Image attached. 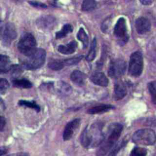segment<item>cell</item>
Segmentation results:
<instances>
[{"instance_id":"obj_37","label":"cell","mask_w":156,"mask_h":156,"mask_svg":"<svg viewBox=\"0 0 156 156\" xmlns=\"http://www.w3.org/2000/svg\"><path fill=\"white\" fill-rule=\"evenodd\" d=\"M154 0H140V1L144 5H149L151 4Z\"/></svg>"},{"instance_id":"obj_14","label":"cell","mask_w":156,"mask_h":156,"mask_svg":"<svg viewBox=\"0 0 156 156\" xmlns=\"http://www.w3.org/2000/svg\"><path fill=\"white\" fill-rule=\"evenodd\" d=\"M127 94V88L122 82H118L115 84L113 97L116 101L122 99Z\"/></svg>"},{"instance_id":"obj_19","label":"cell","mask_w":156,"mask_h":156,"mask_svg":"<svg viewBox=\"0 0 156 156\" xmlns=\"http://www.w3.org/2000/svg\"><path fill=\"white\" fill-rule=\"evenodd\" d=\"M13 86L21 88H30L32 87V83L26 79H15L12 80Z\"/></svg>"},{"instance_id":"obj_17","label":"cell","mask_w":156,"mask_h":156,"mask_svg":"<svg viewBox=\"0 0 156 156\" xmlns=\"http://www.w3.org/2000/svg\"><path fill=\"white\" fill-rule=\"evenodd\" d=\"M77 48V43L72 41L66 45H60L58 46V51L63 54H71L73 53Z\"/></svg>"},{"instance_id":"obj_33","label":"cell","mask_w":156,"mask_h":156,"mask_svg":"<svg viewBox=\"0 0 156 156\" xmlns=\"http://www.w3.org/2000/svg\"><path fill=\"white\" fill-rule=\"evenodd\" d=\"M29 2L32 5L35 6V7H42V8H46V5L44 4H43V3L40 2H38V1H29Z\"/></svg>"},{"instance_id":"obj_23","label":"cell","mask_w":156,"mask_h":156,"mask_svg":"<svg viewBox=\"0 0 156 156\" xmlns=\"http://www.w3.org/2000/svg\"><path fill=\"white\" fill-rule=\"evenodd\" d=\"M127 143V140H126L125 139H124L122 141H121L120 142H119L118 143L116 144L113 147V148L112 149L111 151L109 152V154L107 156H116V154L121 150V149L126 146Z\"/></svg>"},{"instance_id":"obj_28","label":"cell","mask_w":156,"mask_h":156,"mask_svg":"<svg viewBox=\"0 0 156 156\" xmlns=\"http://www.w3.org/2000/svg\"><path fill=\"white\" fill-rule=\"evenodd\" d=\"M147 87L151 95L152 101L154 104H156V81L150 82L147 84Z\"/></svg>"},{"instance_id":"obj_2","label":"cell","mask_w":156,"mask_h":156,"mask_svg":"<svg viewBox=\"0 0 156 156\" xmlns=\"http://www.w3.org/2000/svg\"><path fill=\"white\" fill-rule=\"evenodd\" d=\"M46 51L42 49H37L36 51L26 59L23 65L27 69H36L43 66L45 62Z\"/></svg>"},{"instance_id":"obj_8","label":"cell","mask_w":156,"mask_h":156,"mask_svg":"<svg viewBox=\"0 0 156 156\" xmlns=\"http://www.w3.org/2000/svg\"><path fill=\"white\" fill-rule=\"evenodd\" d=\"M126 69V63L125 61L118 58L111 62L108 70V73L110 77L116 79L123 76L125 73Z\"/></svg>"},{"instance_id":"obj_10","label":"cell","mask_w":156,"mask_h":156,"mask_svg":"<svg viewBox=\"0 0 156 156\" xmlns=\"http://www.w3.org/2000/svg\"><path fill=\"white\" fill-rule=\"evenodd\" d=\"M80 123V119L79 118H76L69 121L65 126L63 133V139L65 141L70 140L75 130L79 127Z\"/></svg>"},{"instance_id":"obj_27","label":"cell","mask_w":156,"mask_h":156,"mask_svg":"<svg viewBox=\"0 0 156 156\" xmlns=\"http://www.w3.org/2000/svg\"><path fill=\"white\" fill-rule=\"evenodd\" d=\"M18 105L21 106H25L29 108H32L35 109L37 112H38L40 110V106L36 104L35 102L32 101H28L26 100H20L18 101Z\"/></svg>"},{"instance_id":"obj_30","label":"cell","mask_w":156,"mask_h":156,"mask_svg":"<svg viewBox=\"0 0 156 156\" xmlns=\"http://www.w3.org/2000/svg\"><path fill=\"white\" fill-rule=\"evenodd\" d=\"M82 58H83L82 55H79V56L74 57L73 58H67L65 60H63V62L65 66L76 65V64L78 63L81 60V59Z\"/></svg>"},{"instance_id":"obj_32","label":"cell","mask_w":156,"mask_h":156,"mask_svg":"<svg viewBox=\"0 0 156 156\" xmlns=\"http://www.w3.org/2000/svg\"><path fill=\"white\" fill-rule=\"evenodd\" d=\"M9 87V83L8 81L3 78L0 79V93L1 94L5 93Z\"/></svg>"},{"instance_id":"obj_15","label":"cell","mask_w":156,"mask_h":156,"mask_svg":"<svg viewBox=\"0 0 156 156\" xmlns=\"http://www.w3.org/2000/svg\"><path fill=\"white\" fill-rule=\"evenodd\" d=\"M114 108V106L110 104H102L91 107L87 110V113L88 114H99L108 112Z\"/></svg>"},{"instance_id":"obj_11","label":"cell","mask_w":156,"mask_h":156,"mask_svg":"<svg viewBox=\"0 0 156 156\" xmlns=\"http://www.w3.org/2000/svg\"><path fill=\"white\" fill-rule=\"evenodd\" d=\"M151 26L150 21L144 17H140L135 21L136 30L140 34H143L149 32L151 29Z\"/></svg>"},{"instance_id":"obj_6","label":"cell","mask_w":156,"mask_h":156,"mask_svg":"<svg viewBox=\"0 0 156 156\" xmlns=\"http://www.w3.org/2000/svg\"><path fill=\"white\" fill-rule=\"evenodd\" d=\"M143 69V58L141 52L136 51L132 54L130 57L129 73L133 77L141 75Z\"/></svg>"},{"instance_id":"obj_36","label":"cell","mask_w":156,"mask_h":156,"mask_svg":"<svg viewBox=\"0 0 156 156\" xmlns=\"http://www.w3.org/2000/svg\"><path fill=\"white\" fill-rule=\"evenodd\" d=\"M7 152V149L5 147L1 146V150H0V155L2 156L3 155L6 154Z\"/></svg>"},{"instance_id":"obj_16","label":"cell","mask_w":156,"mask_h":156,"mask_svg":"<svg viewBox=\"0 0 156 156\" xmlns=\"http://www.w3.org/2000/svg\"><path fill=\"white\" fill-rule=\"evenodd\" d=\"M70 78L72 82L75 84L77 85H83L85 83L86 75L79 70H75L71 73Z\"/></svg>"},{"instance_id":"obj_24","label":"cell","mask_w":156,"mask_h":156,"mask_svg":"<svg viewBox=\"0 0 156 156\" xmlns=\"http://www.w3.org/2000/svg\"><path fill=\"white\" fill-rule=\"evenodd\" d=\"M65 66L63 60H53L49 62L48 67L52 70L58 71L62 69Z\"/></svg>"},{"instance_id":"obj_25","label":"cell","mask_w":156,"mask_h":156,"mask_svg":"<svg viewBox=\"0 0 156 156\" xmlns=\"http://www.w3.org/2000/svg\"><path fill=\"white\" fill-rule=\"evenodd\" d=\"M77 37L80 41H82L83 48H86L88 44V37L83 28H80L79 29L77 35Z\"/></svg>"},{"instance_id":"obj_20","label":"cell","mask_w":156,"mask_h":156,"mask_svg":"<svg viewBox=\"0 0 156 156\" xmlns=\"http://www.w3.org/2000/svg\"><path fill=\"white\" fill-rule=\"evenodd\" d=\"M80 143L82 146L84 147L88 148L90 146V140L88 134V127H86L85 129L82 131L80 135Z\"/></svg>"},{"instance_id":"obj_26","label":"cell","mask_w":156,"mask_h":156,"mask_svg":"<svg viewBox=\"0 0 156 156\" xmlns=\"http://www.w3.org/2000/svg\"><path fill=\"white\" fill-rule=\"evenodd\" d=\"M96 7L95 0H83L82 4V9L83 11H90L94 10Z\"/></svg>"},{"instance_id":"obj_34","label":"cell","mask_w":156,"mask_h":156,"mask_svg":"<svg viewBox=\"0 0 156 156\" xmlns=\"http://www.w3.org/2000/svg\"><path fill=\"white\" fill-rule=\"evenodd\" d=\"M5 119L2 116H1V118H0V130L2 132L5 127Z\"/></svg>"},{"instance_id":"obj_35","label":"cell","mask_w":156,"mask_h":156,"mask_svg":"<svg viewBox=\"0 0 156 156\" xmlns=\"http://www.w3.org/2000/svg\"><path fill=\"white\" fill-rule=\"evenodd\" d=\"M7 156H29V154L27 152H17V153H13L8 155Z\"/></svg>"},{"instance_id":"obj_29","label":"cell","mask_w":156,"mask_h":156,"mask_svg":"<svg viewBox=\"0 0 156 156\" xmlns=\"http://www.w3.org/2000/svg\"><path fill=\"white\" fill-rule=\"evenodd\" d=\"M146 154L147 151L146 149L140 147H135L132 150L130 156H146Z\"/></svg>"},{"instance_id":"obj_4","label":"cell","mask_w":156,"mask_h":156,"mask_svg":"<svg viewBox=\"0 0 156 156\" xmlns=\"http://www.w3.org/2000/svg\"><path fill=\"white\" fill-rule=\"evenodd\" d=\"M36 40L32 34L25 33L18 41V49L21 54L28 57L36 51Z\"/></svg>"},{"instance_id":"obj_12","label":"cell","mask_w":156,"mask_h":156,"mask_svg":"<svg viewBox=\"0 0 156 156\" xmlns=\"http://www.w3.org/2000/svg\"><path fill=\"white\" fill-rule=\"evenodd\" d=\"M90 79L94 84L101 87H107L108 85V79L105 74L102 72L93 73Z\"/></svg>"},{"instance_id":"obj_22","label":"cell","mask_w":156,"mask_h":156,"mask_svg":"<svg viewBox=\"0 0 156 156\" xmlns=\"http://www.w3.org/2000/svg\"><path fill=\"white\" fill-rule=\"evenodd\" d=\"M73 27L71 24H66L65 25L63 26V27H62V29L60 31L57 32L56 33V36H55L56 38L58 39V38L65 37L66 35H67V34L73 31Z\"/></svg>"},{"instance_id":"obj_38","label":"cell","mask_w":156,"mask_h":156,"mask_svg":"<svg viewBox=\"0 0 156 156\" xmlns=\"http://www.w3.org/2000/svg\"><path fill=\"white\" fill-rule=\"evenodd\" d=\"M55 1H56V0H55Z\"/></svg>"},{"instance_id":"obj_3","label":"cell","mask_w":156,"mask_h":156,"mask_svg":"<svg viewBox=\"0 0 156 156\" xmlns=\"http://www.w3.org/2000/svg\"><path fill=\"white\" fill-rule=\"evenodd\" d=\"M132 141L137 144L152 145L156 141V134L151 129H140L133 133Z\"/></svg>"},{"instance_id":"obj_7","label":"cell","mask_w":156,"mask_h":156,"mask_svg":"<svg viewBox=\"0 0 156 156\" xmlns=\"http://www.w3.org/2000/svg\"><path fill=\"white\" fill-rule=\"evenodd\" d=\"M114 35L121 45L124 44L129 39L126 20L124 18H120L117 21L114 28Z\"/></svg>"},{"instance_id":"obj_21","label":"cell","mask_w":156,"mask_h":156,"mask_svg":"<svg viewBox=\"0 0 156 156\" xmlns=\"http://www.w3.org/2000/svg\"><path fill=\"white\" fill-rule=\"evenodd\" d=\"M96 43H97L96 40V38H94L92 41L89 52L86 57L87 61L91 62L96 57Z\"/></svg>"},{"instance_id":"obj_1","label":"cell","mask_w":156,"mask_h":156,"mask_svg":"<svg viewBox=\"0 0 156 156\" xmlns=\"http://www.w3.org/2000/svg\"><path fill=\"white\" fill-rule=\"evenodd\" d=\"M122 129L123 126L119 123L115 122L109 126L107 137H105L103 142L97 150L96 156H105L112 149L119 139Z\"/></svg>"},{"instance_id":"obj_9","label":"cell","mask_w":156,"mask_h":156,"mask_svg":"<svg viewBox=\"0 0 156 156\" xmlns=\"http://www.w3.org/2000/svg\"><path fill=\"white\" fill-rule=\"evenodd\" d=\"M17 34L15 26L10 23H8L4 26L3 32L2 33V40L3 43L5 45H9L12 41L16 37Z\"/></svg>"},{"instance_id":"obj_18","label":"cell","mask_w":156,"mask_h":156,"mask_svg":"<svg viewBox=\"0 0 156 156\" xmlns=\"http://www.w3.org/2000/svg\"><path fill=\"white\" fill-rule=\"evenodd\" d=\"M10 60L8 56L1 55L0 56V73L1 74L7 73L11 68Z\"/></svg>"},{"instance_id":"obj_5","label":"cell","mask_w":156,"mask_h":156,"mask_svg":"<svg viewBox=\"0 0 156 156\" xmlns=\"http://www.w3.org/2000/svg\"><path fill=\"white\" fill-rule=\"evenodd\" d=\"M102 129V125L100 122H95L90 128H88V134L90 140L91 147L99 146L103 142L105 136Z\"/></svg>"},{"instance_id":"obj_13","label":"cell","mask_w":156,"mask_h":156,"mask_svg":"<svg viewBox=\"0 0 156 156\" xmlns=\"http://www.w3.org/2000/svg\"><path fill=\"white\" fill-rule=\"evenodd\" d=\"M55 24V19L51 16H42L37 20V26L42 29H51Z\"/></svg>"},{"instance_id":"obj_31","label":"cell","mask_w":156,"mask_h":156,"mask_svg":"<svg viewBox=\"0 0 156 156\" xmlns=\"http://www.w3.org/2000/svg\"><path fill=\"white\" fill-rule=\"evenodd\" d=\"M10 70H11V74H12V76L13 77V79H17V77L23 72L21 67L20 66H19L18 65H12Z\"/></svg>"}]
</instances>
